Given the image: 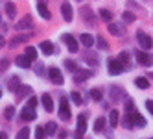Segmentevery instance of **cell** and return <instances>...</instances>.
Masks as SVG:
<instances>
[{
	"mask_svg": "<svg viewBox=\"0 0 153 139\" xmlns=\"http://www.w3.org/2000/svg\"><path fill=\"white\" fill-rule=\"evenodd\" d=\"M79 41L83 43V45H85L87 48H89V47H92V45H94V37H92L91 34H81V35H79Z\"/></svg>",
	"mask_w": 153,
	"mask_h": 139,
	"instance_id": "obj_19",
	"label": "cell"
},
{
	"mask_svg": "<svg viewBox=\"0 0 153 139\" xmlns=\"http://www.w3.org/2000/svg\"><path fill=\"white\" fill-rule=\"evenodd\" d=\"M96 43H98V47H100V50H107V48H109V47H107V41H105L103 37H98Z\"/></svg>",
	"mask_w": 153,
	"mask_h": 139,
	"instance_id": "obj_37",
	"label": "cell"
},
{
	"mask_svg": "<svg viewBox=\"0 0 153 139\" xmlns=\"http://www.w3.org/2000/svg\"><path fill=\"white\" fill-rule=\"evenodd\" d=\"M122 124L127 128V130H131V128H133V122H131V117H129V115H126L124 119H122Z\"/></svg>",
	"mask_w": 153,
	"mask_h": 139,
	"instance_id": "obj_38",
	"label": "cell"
},
{
	"mask_svg": "<svg viewBox=\"0 0 153 139\" xmlns=\"http://www.w3.org/2000/svg\"><path fill=\"white\" fill-rule=\"evenodd\" d=\"M135 85H137L138 89H148V87H149V82H148V78L140 76V78H137V80H135Z\"/></svg>",
	"mask_w": 153,
	"mask_h": 139,
	"instance_id": "obj_22",
	"label": "cell"
},
{
	"mask_svg": "<svg viewBox=\"0 0 153 139\" xmlns=\"http://www.w3.org/2000/svg\"><path fill=\"white\" fill-rule=\"evenodd\" d=\"M37 11H39V15H41L42 19H46V20H48V19H52V13H50V9L46 8V4H45V2H41V4L37 6Z\"/></svg>",
	"mask_w": 153,
	"mask_h": 139,
	"instance_id": "obj_15",
	"label": "cell"
},
{
	"mask_svg": "<svg viewBox=\"0 0 153 139\" xmlns=\"http://www.w3.org/2000/svg\"><path fill=\"white\" fill-rule=\"evenodd\" d=\"M17 93H19V97H22V98H24V97H28V95L31 93V89H30V87H26V85H20Z\"/></svg>",
	"mask_w": 153,
	"mask_h": 139,
	"instance_id": "obj_29",
	"label": "cell"
},
{
	"mask_svg": "<svg viewBox=\"0 0 153 139\" xmlns=\"http://www.w3.org/2000/svg\"><path fill=\"white\" fill-rule=\"evenodd\" d=\"M26 56H28L31 61H33V59H37V50H35L33 47H28V48H26Z\"/></svg>",
	"mask_w": 153,
	"mask_h": 139,
	"instance_id": "obj_30",
	"label": "cell"
},
{
	"mask_svg": "<svg viewBox=\"0 0 153 139\" xmlns=\"http://www.w3.org/2000/svg\"><path fill=\"white\" fill-rule=\"evenodd\" d=\"M39 48H41L42 52H45V54H46V56H50V54H53V45H52V43H50V41H42V43H41V45H39Z\"/></svg>",
	"mask_w": 153,
	"mask_h": 139,
	"instance_id": "obj_18",
	"label": "cell"
},
{
	"mask_svg": "<svg viewBox=\"0 0 153 139\" xmlns=\"http://www.w3.org/2000/svg\"><path fill=\"white\" fill-rule=\"evenodd\" d=\"M122 71H124V63L120 59H111L109 61V72L111 74H120Z\"/></svg>",
	"mask_w": 153,
	"mask_h": 139,
	"instance_id": "obj_7",
	"label": "cell"
},
{
	"mask_svg": "<svg viewBox=\"0 0 153 139\" xmlns=\"http://www.w3.org/2000/svg\"><path fill=\"white\" fill-rule=\"evenodd\" d=\"M26 106H28V108H31V110H35V108H37V98H35V97H31V98L28 100Z\"/></svg>",
	"mask_w": 153,
	"mask_h": 139,
	"instance_id": "obj_40",
	"label": "cell"
},
{
	"mask_svg": "<svg viewBox=\"0 0 153 139\" xmlns=\"http://www.w3.org/2000/svg\"><path fill=\"white\" fill-rule=\"evenodd\" d=\"M45 130H46V134H56V130H57V124L56 122H46V126H45Z\"/></svg>",
	"mask_w": 153,
	"mask_h": 139,
	"instance_id": "obj_31",
	"label": "cell"
},
{
	"mask_svg": "<svg viewBox=\"0 0 153 139\" xmlns=\"http://www.w3.org/2000/svg\"><path fill=\"white\" fill-rule=\"evenodd\" d=\"M61 15H63V19L65 20H67V23H70V20H72V6L68 4V2H63L61 4Z\"/></svg>",
	"mask_w": 153,
	"mask_h": 139,
	"instance_id": "obj_10",
	"label": "cell"
},
{
	"mask_svg": "<svg viewBox=\"0 0 153 139\" xmlns=\"http://www.w3.org/2000/svg\"><path fill=\"white\" fill-rule=\"evenodd\" d=\"M129 117H131V122H133V126H138V128H144V126H146V119H144L140 113H137L135 110L129 111Z\"/></svg>",
	"mask_w": 153,
	"mask_h": 139,
	"instance_id": "obj_5",
	"label": "cell"
},
{
	"mask_svg": "<svg viewBox=\"0 0 153 139\" xmlns=\"http://www.w3.org/2000/svg\"><path fill=\"white\" fill-rule=\"evenodd\" d=\"M59 119L61 121H68L70 119V110H68V100L67 98H61V104H59Z\"/></svg>",
	"mask_w": 153,
	"mask_h": 139,
	"instance_id": "obj_3",
	"label": "cell"
},
{
	"mask_svg": "<svg viewBox=\"0 0 153 139\" xmlns=\"http://www.w3.org/2000/svg\"><path fill=\"white\" fill-rule=\"evenodd\" d=\"M30 28H33V19L30 15H26L24 19H20L17 23V30H30Z\"/></svg>",
	"mask_w": 153,
	"mask_h": 139,
	"instance_id": "obj_9",
	"label": "cell"
},
{
	"mask_svg": "<svg viewBox=\"0 0 153 139\" xmlns=\"http://www.w3.org/2000/svg\"><path fill=\"white\" fill-rule=\"evenodd\" d=\"M70 97H72V102H74L76 106H81V104H83V98H81V95H79V93H76V91H74V93H70Z\"/></svg>",
	"mask_w": 153,
	"mask_h": 139,
	"instance_id": "obj_26",
	"label": "cell"
},
{
	"mask_svg": "<svg viewBox=\"0 0 153 139\" xmlns=\"http://www.w3.org/2000/svg\"><path fill=\"white\" fill-rule=\"evenodd\" d=\"M87 130V115H79L78 117V128H76V139H83Z\"/></svg>",
	"mask_w": 153,
	"mask_h": 139,
	"instance_id": "obj_2",
	"label": "cell"
},
{
	"mask_svg": "<svg viewBox=\"0 0 153 139\" xmlns=\"http://www.w3.org/2000/svg\"><path fill=\"white\" fill-rule=\"evenodd\" d=\"M91 98L96 100V102H100V100H102V91H100V89H92V91H91Z\"/></svg>",
	"mask_w": 153,
	"mask_h": 139,
	"instance_id": "obj_33",
	"label": "cell"
},
{
	"mask_svg": "<svg viewBox=\"0 0 153 139\" xmlns=\"http://www.w3.org/2000/svg\"><path fill=\"white\" fill-rule=\"evenodd\" d=\"M6 13H7V17H11V19L17 15V9H15L13 2H6Z\"/></svg>",
	"mask_w": 153,
	"mask_h": 139,
	"instance_id": "obj_24",
	"label": "cell"
},
{
	"mask_svg": "<svg viewBox=\"0 0 153 139\" xmlns=\"http://www.w3.org/2000/svg\"><path fill=\"white\" fill-rule=\"evenodd\" d=\"M81 15L85 17V23L89 24V26H94V24H96V17H94V13L91 11V8H83V9H81Z\"/></svg>",
	"mask_w": 153,
	"mask_h": 139,
	"instance_id": "obj_11",
	"label": "cell"
},
{
	"mask_svg": "<svg viewBox=\"0 0 153 139\" xmlns=\"http://www.w3.org/2000/svg\"><path fill=\"white\" fill-rule=\"evenodd\" d=\"M100 17H102L103 20H107V23H111V20H113V13L109 11V9H102V11H100Z\"/></svg>",
	"mask_w": 153,
	"mask_h": 139,
	"instance_id": "obj_27",
	"label": "cell"
},
{
	"mask_svg": "<svg viewBox=\"0 0 153 139\" xmlns=\"http://www.w3.org/2000/svg\"><path fill=\"white\" fill-rule=\"evenodd\" d=\"M48 78L56 83V85H61L65 80H63V74H61V71L59 69H56V67H52L50 71H48Z\"/></svg>",
	"mask_w": 153,
	"mask_h": 139,
	"instance_id": "obj_4",
	"label": "cell"
},
{
	"mask_svg": "<svg viewBox=\"0 0 153 139\" xmlns=\"http://www.w3.org/2000/svg\"><path fill=\"white\" fill-rule=\"evenodd\" d=\"M28 137H30V128H28V126H24L22 130L17 134V139H28Z\"/></svg>",
	"mask_w": 153,
	"mask_h": 139,
	"instance_id": "obj_28",
	"label": "cell"
},
{
	"mask_svg": "<svg viewBox=\"0 0 153 139\" xmlns=\"http://www.w3.org/2000/svg\"><path fill=\"white\" fill-rule=\"evenodd\" d=\"M13 113H15V110H13V106H7V108H6V111H4V115H6V119H11V117H13Z\"/></svg>",
	"mask_w": 153,
	"mask_h": 139,
	"instance_id": "obj_39",
	"label": "cell"
},
{
	"mask_svg": "<svg viewBox=\"0 0 153 139\" xmlns=\"http://www.w3.org/2000/svg\"><path fill=\"white\" fill-rule=\"evenodd\" d=\"M45 134H46V130L45 128H35V139H45Z\"/></svg>",
	"mask_w": 153,
	"mask_h": 139,
	"instance_id": "obj_36",
	"label": "cell"
},
{
	"mask_svg": "<svg viewBox=\"0 0 153 139\" xmlns=\"http://www.w3.org/2000/svg\"><path fill=\"white\" fill-rule=\"evenodd\" d=\"M63 39H65V43L68 45V50H70V52H78V41H76V37H74V35L65 34V35H63Z\"/></svg>",
	"mask_w": 153,
	"mask_h": 139,
	"instance_id": "obj_12",
	"label": "cell"
},
{
	"mask_svg": "<svg viewBox=\"0 0 153 139\" xmlns=\"http://www.w3.org/2000/svg\"><path fill=\"white\" fill-rule=\"evenodd\" d=\"M137 39H138V43H140V47L144 48V50H149L151 48V45H153V39L149 37V35H146V34H137Z\"/></svg>",
	"mask_w": 153,
	"mask_h": 139,
	"instance_id": "obj_6",
	"label": "cell"
},
{
	"mask_svg": "<svg viewBox=\"0 0 153 139\" xmlns=\"http://www.w3.org/2000/svg\"><path fill=\"white\" fill-rule=\"evenodd\" d=\"M78 2H81V0H78Z\"/></svg>",
	"mask_w": 153,
	"mask_h": 139,
	"instance_id": "obj_49",
	"label": "cell"
},
{
	"mask_svg": "<svg viewBox=\"0 0 153 139\" xmlns=\"http://www.w3.org/2000/svg\"><path fill=\"white\" fill-rule=\"evenodd\" d=\"M7 67H9V61H7V59H0V72L6 71Z\"/></svg>",
	"mask_w": 153,
	"mask_h": 139,
	"instance_id": "obj_42",
	"label": "cell"
},
{
	"mask_svg": "<svg viewBox=\"0 0 153 139\" xmlns=\"http://www.w3.org/2000/svg\"><path fill=\"white\" fill-rule=\"evenodd\" d=\"M122 20H126V23H133V20H135V15L131 13V11H124V13H122Z\"/></svg>",
	"mask_w": 153,
	"mask_h": 139,
	"instance_id": "obj_34",
	"label": "cell"
},
{
	"mask_svg": "<svg viewBox=\"0 0 153 139\" xmlns=\"http://www.w3.org/2000/svg\"><path fill=\"white\" fill-rule=\"evenodd\" d=\"M109 34H113V35H122V28H120V24L116 23H109Z\"/></svg>",
	"mask_w": 153,
	"mask_h": 139,
	"instance_id": "obj_21",
	"label": "cell"
},
{
	"mask_svg": "<svg viewBox=\"0 0 153 139\" xmlns=\"http://www.w3.org/2000/svg\"><path fill=\"white\" fill-rule=\"evenodd\" d=\"M0 139H7V134L6 132H0Z\"/></svg>",
	"mask_w": 153,
	"mask_h": 139,
	"instance_id": "obj_45",
	"label": "cell"
},
{
	"mask_svg": "<svg viewBox=\"0 0 153 139\" xmlns=\"http://www.w3.org/2000/svg\"><path fill=\"white\" fill-rule=\"evenodd\" d=\"M4 43H6V41H4V35H0V48L4 47Z\"/></svg>",
	"mask_w": 153,
	"mask_h": 139,
	"instance_id": "obj_46",
	"label": "cell"
},
{
	"mask_svg": "<svg viewBox=\"0 0 153 139\" xmlns=\"http://www.w3.org/2000/svg\"><path fill=\"white\" fill-rule=\"evenodd\" d=\"M118 59L124 63V65H127V61H129V56H127V52H122V54L118 56Z\"/></svg>",
	"mask_w": 153,
	"mask_h": 139,
	"instance_id": "obj_41",
	"label": "cell"
},
{
	"mask_svg": "<svg viewBox=\"0 0 153 139\" xmlns=\"http://www.w3.org/2000/svg\"><path fill=\"white\" fill-rule=\"evenodd\" d=\"M146 108H148V110H149V113L153 115V100H148V102H146Z\"/></svg>",
	"mask_w": 153,
	"mask_h": 139,
	"instance_id": "obj_43",
	"label": "cell"
},
{
	"mask_svg": "<svg viewBox=\"0 0 153 139\" xmlns=\"http://www.w3.org/2000/svg\"><path fill=\"white\" fill-rule=\"evenodd\" d=\"M37 72H39V74H42V72H45V69H42V65H41V63H37Z\"/></svg>",
	"mask_w": 153,
	"mask_h": 139,
	"instance_id": "obj_44",
	"label": "cell"
},
{
	"mask_svg": "<svg viewBox=\"0 0 153 139\" xmlns=\"http://www.w3.org/2000/svg\"><path fill=\"white\" fill-rule=\"evenodd\" d=\"M0 97H2V91H0Z\"/></svg>",
	"mask_w": 153,
	"mask_h": 139,
	"instance_id": "obj_48",
	"label": "cell"
},
{
	"mask_svg": "<svg viewBox=\"0 0 153 139\" xmlns=\"http://www.w3.org/2000/svg\"><path fill=\"white\" fill-rule=\"evenodd\" d=\"M85 59H87V61H89V63H91V65H96V63H98V61H100V58H98L96 54H87V56H85Z\"/></svg>",
	"mask_w": 153,
	"mask_h": 139,
	"instance_id": "obj_35",
	"label": "cell"
},
{
	"mask_svg": "<svg viewBox=\"0 0 153 139\" xmlns=\"http://www.w3.org/2000/svg\"><path fill=\"white\" fill-rule=\"evenodd\" d=\"M41 102H42V106H45V110H46V111H53V100H52L50 95H42Z\"/></svg>",
	"mask_w": 153,
	"mask_h": 139,
	"instance_id": "obj_17",
	"label": "cell"
},
{
	"mask_svg": "<svg viewBox=\"0 0 153 139\" xmlns=\"http://www.w3.org/2000/svg\"><path fill=\"white\" fill-rule=\"evenodd\" d=\"M20 119H22V121H35V110H31V108H28V106H26V108L22 110V111H20Z\"/></svg>",
	"mask_w": 153,
	"mask_h": 139,
	"instance_id": "obj_13",
	"label": "cell"
},
{
	"mask_svg": "<svg viewBox=\"0 0 153 139\" xmlns=\"http://www.w3.org/2000/svg\"><path fill=\"white\" fill-rule=\"evenodd\" d=\"M17 65L22 67V69H28V67L31 65V59H30L26 54H24V56H19V58H17Z\"/></svg>",
	"mask_w": 153,
	"mask_h": 139,
	"instance_id": "obj_20",
	"label": "cell"
},
{
	"mask_svg": "<svg viewBox=\"0 0 153 139\" xmlns=\"http://www.w3.org/2000/svg\"><path fill=\"white\" fill-rule=\"evenodd\" d=\"M109 97H111L113 102H120V100H124L126 91L122 87H118V85H111V87H109Z\"/></svg>",
	"mask_w": 153,
	"mask_h": 139,
	"instance_id": "obj_1",
	"label": "cell"
},
{
	"mask_svg": "<svg viewBox=\"0 0 153 139\" xmlns=\"http://www.w3.org/2000/svg\"><path fill=\"white\" fill-rule=\"evenodd\" d=\"M91 76H92L91 71H76V72H74V82L79 83V82H85L87 78H91Z\"/></svg>",
	"mask_w": 153,
	"mask_h": 139,
	"instance_id": "obj_14",
	"label": "cell"
},
{
	"mask_svg": "<svg viewBox=\"0 0 153 139\" xmlns=\"http://www.w3.org/2000/svg\"><path fill=\"white\" fill-rule=\"evenodd\" d=\"M20 78L19 76H11L9 78V82H7V87H9V91H19V87H20Z\"/></svg>",
	"mask_w": 153,
	"mask_h": 139,
	"instance_id": "obj_16",
	"label": "cell"
},
{
	"mask_svg": "<svg viewBox=\"0 0 153 139\" xmlns=\"http://www.w3.org/2000/svg\"><path fill=\"white\" fill-rule=\"evenodd\" d=\"M109 124H111L113 128L118 126V111L116 110H111V113H109Z\"/></svg>",
	"mask_w": 153,
	"mask_h": 139,
	"instance_id": "obj_23",
	"label": "cell"
},
{
	"mask_svg": "<svg viewBox=\"0 0 153 139\" xmlns=\"http://www.w3.org/2000/svg\"><path fill=\"white\" fill-rule=\"evenodd\" d=\"M105 119H103V117H98V119H96V122H94V132H102L103 130V126H105Z\"/></svg>",
	"mask_w": 153,
	"mask_h": 139,
	"instance_id": "obj_25",
	"label": "cell"
},
{
	"mask_svg": "<svg viewBox=\"0 0 153 139\" xmlns=\"http://www.w3.org/2000/svg\"><path fill=\"white\" fill-rule=\"evenodd\" d=\"M137 61L140 63V65L149 67V65H153V56L146 54V52H137Z\"/></svg>",
	"mask_w": 153,
	"mask_h": 139,
	"instance_id": "obj_8",
	"label": "cell"
},
{
	"mask_svg": "<svg viewBox=\"0 0 153 139\" xmlns=\"http://www.w3.org/2000/svg\"><path fill=\"white\" fill-rule=\"evenodd\" d=\"M39 2H46V0H39Z\"/></svg>",
	"mask_w": 153,
	"mask_h": 139,
	"instance_id": "obj_47",
	"label": "cell"
},
{
	"mask_svg": "<svg viewBox=\"0 0 153 139\" xmlns=\"http://www.w3.org/2000/svg\"><path fill=\"white\" fill-rule=\"evenodd\" d=\"M65 65H67V69H68V71H72V72L78 71V63L72 61V59H67V61H65Z\"/></svg>",
	"mask_w": 153,
	"mask_h": 139,
	"instance_id": "obj_32",
	"label": "cell"
}]
</instances>
